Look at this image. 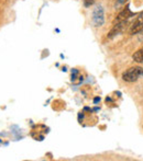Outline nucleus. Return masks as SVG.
I'll return each instance as SVG.
<instances>
[{
  "label": "nucleus",
  "instance_id": "f257e3e1",
  "mask_svg": "<svg viewBox=\"0 0 143 161\" xmlns=\"http://www.w3.org/2000/svg\"><path fill=\"white\" fill-rule=\"evenodd\" d=\"M140 78H143V68L139 66L131 67L122 74V80L127 82H135Z\"/></svg>",
  "mask_w": 143,
  "mask_h": 161
},
{
  "label": "nucleus",
  "instance_id": "7ed1b4c3",
  "mask_svg": "<svg viewBox=\"0 0 143 161\" xmlns=\"http://www.w3.org/2000/svg\"><path fill=\"white\" fill-rule=\"evenodd\" d=\"M135 16L134 12H132V11L130 10L129 7H126V8L117 16V18H116L115 21H113V24L119 23V22H122V21H127V20L130 19L131 16Z\"/></svg>",
  "mask_w": 143,
  "mask_h": 161
},
{
  "label": "nucleus",
  "instance_id": "20e7f679",
  "mask_svg": "<svg viewBox=\"0 0 143 161\" xmlns=\"http://www.w3.org/2000/svg\"><path fill=\"white\" fill-rule=\"evenodd\" d=\"M143 30V12L138 16L134 23L132 24L131 29H130V34L134 35V34H139L141 31Z\"/></svg>",
  "mask_w": 143,
  "mask_h": 161
},
{
  "label": "nucleus",
  "instance_id": "0eeeda50",
  "mask_svg": "<svg viewBox=\"0 0 143 161\" xmlns=\"http://www.w3.org/2000/svg\"><path fill=\"white\" fill-rule=\"evenodd\" d=\"M96 0H82V3H84V7L85 8H89L90 5H93L95 3Z\"/></svg>",
  "mask_w": 143,
  "mask_h": 161
},
{
  "label": "nucleus",
  "instance_id": "6e6552de",
  "mask_svg": "<svg viewBox=\"0 0 143 161\" xmlns=\"http://www.w3.org/2000/svg\"><path fill=\"white\" fill-rule=\"evenodd\" d=\"M126 1H128V0H117V5H122V3H124Z\"/></svg>",
  "mask_w": 143,
  "mask_h": 161
},
{
  "label": "nucleus",
  "instance_id": "1a4fd4ad",
  "mask_svg": "<svg viewBox=\"0 0 143 161\" xmlns=\"http://www.w3.org/2000/svg\"><path fill=\"white\" fill-rule=\"evenodd\" d=\"M100 101V98H98V96H97V98H95L94 99V103L96 104V103H98V102Z\"/></svg>",
  "mask_w": 143,
  "mask_h": 161
},
{
  "label": "nucleus",
  "instance_id": "423d86ee",
  "mask_svg": "<svg viewBox=\"0 0 143 161\" xmlns=\"http://www.w3.org/2000/svg\"><path fill=\"white\" fill-rule=\"evenodd\" d=\"M132 59L135 63H139V64L143 63V47L141 49H139V51H137L134 54L132 55Z\"/></svg>",
  "mask_w": 143,
  "mask_h": 161
},
{
  "label": "nucleus",
  "instance_id": "39448f33",
  "mask_svg": "<svg viewBox=\"0 0 143 161\" xmlns=\"http://www.w3.org/2000/svg\"><path fill=\"white\" fill-rule=\"evenodd\" d=\"M127 25V21H122V22H119V23H116V24H113L112 29L110 30V32L108 33V38H112L115 37L116 35H118V34H120L122 31H123L124 26Z\"/></svg>",
  "mask_w": 143,
  "mask_h": 161
},
{
  "label": "nucleus",
  "instance_id": "f03ea898",
  "mask_svg": "<svg viewBox=\"0 0 143 161\" xmlns=\"http://www.w3.org/2000/svg\"><path fill=\"white\" fill-rule=\"evenodd\" d=\"M105 23V11L102 5H96L93 10V24L96 27L102 26Z\"/></svg>",
  "mask_w": 143,
  "mask_h": 161
}]
</instances>
